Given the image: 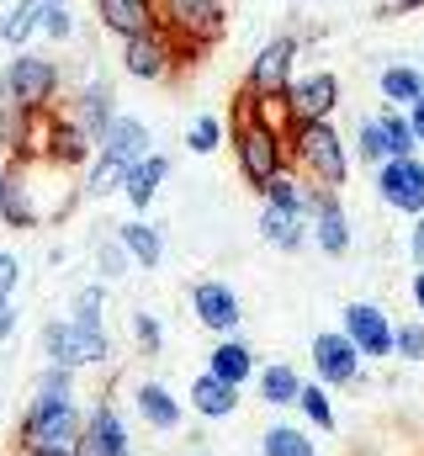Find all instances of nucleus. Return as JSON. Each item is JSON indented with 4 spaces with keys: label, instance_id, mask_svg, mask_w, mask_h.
<instances>
[{
    "label": "nucleus",
    "instance_id": "7c9ffc66",
    "mask_svg": "<svg viewBox=\"0 0 424 456\" xmlns=\"http://www.w3.org/2000/svg\"><path fill=\"white\" fill-rule=\"evenodd\" d=\"M192 409H197L202 419H228V414L239 409V387L223 382V377H212V371H202V377L192 382Z\"/></svg>",
    "mask_w": 424,
    "mask_h": 456
},
{
    "label": "nucleus",
    "instance_id": "412c9836",
    "mask_svg": "<svg viewBox=\"0 0 424 456\" xmlns=\"http://www.w3.org/2000/svg\"><path fill=\"white\" fill-rule=\"evenodd\" d=\"M133 409H138V419H143L149 430H159V436L181 430V398H175L165 382H138V387H133Z\"/></svg>",
    "mask_w": 424,
    "mask_h": 456
},
{
    "label": "nucleus",
    "instance_id": "603ef678",
    "mask_svg": "<svg viewBox=\"0 0 424 456\" xmlns=\"http://www.w3.org/2000/svg\"><path fill=\"white\" fill-rule=\"evenodd\" d=\"M16 5H21V0H16Z\"/></svg>",
    "mask_w": 424,
    "mask_h": 456
},
{
    "label": "nucleus",
    "instance_id": "a18cd8bd",
    "mask_svg": "<svg viewBox=\"0 0 424 456\" xmlns=\"http://www.w3.org/2000/svg\"><path fill=\"white\" fill-rule=\"evenodd\" d=\"M409 260L424 271V213L414 218V228H409Z\"/></svg>",
    "mask_w": 424,
    "mask_h": 456
},
{
    "label": "nucleus",
    "instance_id": "c03bdc74",
    "mask_svg": "<svg viewBox=\"0 0 424 456\" xmlns=\"http://www.w3.org/2000/svg\"><path fill=\"white\" fill-rule=\"evenodd\" d=\"M16 287H21V260L0 249V297H16Z\"/></svg>",
    "mask_w": 424,
    "mask_h": 456
},
{
    "label": "nucleus",
    "instance_id": "37998d69",
    "mask_svg": "<svg viewBox=\"0 0 424 456\" xmlns=\"http://www.w3.org/2000/svg\"><path fill=\"white\" fill-rule=\"evenodd\" d=\"M43 37H53V43H69V37H75V11H69V5H59V11L43 21Z\"/></svg>",
    "mask_w": 424,
    "mask_h": 456
},
{
    "label": "nucleus",
    "instance_id": "ea45409f",
    "mask_svg": "<svg viewBox=\"0 0 424 456\" xmlns=\"http://www.w3.org/2000/svg\"><path fill=\"white\" fill-rule=\"evenodd\" d=\"M96 265H102L106 276H127L133 255H127V249H122V239L111 233V239H102V244H96Z\"/></svg>",
    "mask_w": 424,
    "mask_h": 456
},
{
    "label": "nucleus",
    "instance_id": "c85d7f7f",
    "mask_svg": "<svg viewBox=\"0 0 424 456\" xmlns=\"http://www.w3.org/2000/svg\"><path fill=\"white\" fill-rule=\"evenodd\" d=\"M377 91H382V107H404V112H409L424 96V69L420 64H382Z\"/></svg>",
    "mask_w": 424,
    "mask_h": 456
},
{
    "label": "nucleus",
    "instance_id": "9b49d317",
    "mask_svg": "<svg viewBox=\"0 0 424 456\" xmlns=\"http://www.w3.org/2000/svg\"><path fill=\"white\" fill-rule=\"evenodd\" d=\"M377 197H382V208L420 218V213H424V159H420V154L377 165Z\"/></svg>",
    "mask_w": 424,
    "mask_h": 456
},
{
    "label": "nucleus",
    "instance_id": "f3484780",
    "mask_svg": "<svg viewBox=\"0 0 424 456\" xmlns=\"http://www.w3.org/2000/svg\"><path fill=\"white\" fill-rule=\"evenodd\" d=\"M96 16H102V27L111 37H138V32L165 27L159 0H96Z\"/></svg>",
    "mask_w": 424,
    "mask_h": 456
},
{
    "label": "nucleus",
    "instance_id": "aec40b11",
    "mask_svg": "<svg viewBox=\"0 0 424 456\" xmlns=\"http://www.w3.org/2000/svg\"><path fill=\"white\" fill-rule=\"evenodd\" d=\"M27 159H11V175H5V197H0V224L5 228H37L43 224V208L27 186Z\"/></svg>",
    "mask_w": 424,
    "mask_h": 456
},
{
    "label": "nucleus",
    "instance_id": "ddd939ff",
    "mask_svg": "<svg viewBox=\"0 0 424 456\" xmlns=\"http://www.w3.org/2000/svg\"><path fill=\"white\" fill-rule=\"evenodd\" d=\"M287 112H292V122H329L339 112V75H329V69L298 75L287 86Z\"/></svg>",
    "mask_w": 424,
    "mask_h": 456
},
{
    "label": "nucleus",
    "instance_id": "3c124183",
    "mask_svg": "<svg viewBox=\"0 0 424 456\" xmlns=\"http://www.w3.org/2000/svg\"><path fill=\"white\" fill-rule=\"evenodd\" d=\"M5 175H11V159L0 154V197H5Z\"/></svg>",
    "mask_w": 424,
    "mask_h": 456
},
{
    "label": "nucleus",
    "instance_id": "bb28decb",
    "mask_svg": "<svg viewBox=\"0 0 424 456\" xmlns=\"http://www.w3.org/2000/svg\"><path fill=\"white\" fill-rule=\"evenodd\" d=\"M255 393H260V403H271V409H298V398H303V377H298V366L271 361V366H260Z\"/></svg>",
    "mask_w": 424,
    "mask_h": 456
},
{
    "label": "nucleus",
    "instance_id": "1a4fd4ad",
    "mask_svg": "<svg viewBox=\"0 0 424 456\" xmlns=\"http://www.w3.org/2000/svg\"><path fill=\"white\" fill-rule=\"evenodd\" d=\"M339 330L355 340V350L366 361H387L393 355V340H398V324L377 308V303H345L339 308Z\"/></svg>",
    "mask_w": 424,
    "mask_h": 456
},
{
    "label": "nucleus",
    "instance_id": "7ed1b4c3",
    "mask_svg": "<svg viewBox=\"0 0 424 456\" xmlns=\"http://www.w3.org/2000/svg\"><path fill=\"white\" fill-rule=\"evenodd\" d=\"M59 91H64V69H59V59H48L37 48H16V59L0 69V96L21 102L27 112H53Z\"/></svg>",
    "mask_w": 424,
    "mask_h": 456
},
{
    "label": "nucleus",
    "instance_id": "473e14b6",
    "mask_svg": "<svg viewBox=\"0 0 424 456\" xmlns=\"http://www.w3.org/2000/svg\"><path fill=\"white\" fill-rule=\"evenodd\" d=\"M127 170L133 165H122V159H111L96 149V159L86 165V197H111V191H122L127 186Z\"/></svg>",
    "mask_w": 424,
    "mask_h": 456
},
{
    "label": "nucleus",
    "instance_id": "2eb2a0df",
    "mask_svg": "<svg viewBox=\"0 0 424 456\" xmlns=\"http://www.w3.org/2000/svg\"><path fill=\"white\" fill-rule=\"evenodd\" d=\"M91 133L75 122L69 112H59L53 107V122H48V154H43V165H59V170H86L96 154H91Z\"/></svg>",
    "mask_w": 424,
    "mask_h": 456
},
{
    "label": "nucleus",
    "instance_id": "6e6552de",
    "mask_svg": "<svg viewBox=\"0 0 424 456\" xmlns=\"http://www.w3.org/2000/svg\"><path fill=\"white\" fill-rule=\"evenodd\" d=\"M48 122H53V112H27L21 102L0 96V154L5 159H43L48 154Z\"/></svg>",
    "mask_w": 424,
    "mask_h": 456
},
{
    "label": "nucleus",
    "instance_id": "c9c22d12",
    "mask_svg": "<svg viewBox=\"0 0 424 456\" xmlns=\"http://www.w3.org/2000/svg\"><path fill=\"white\" fill-rule=\"evenodd\" d=\"M298 409H303V419L314 425V430H334L339 419H334V403H329V387L323 382H303V398H298Z\"/></svg>",
    "mask_w": 424,
    "mask_h": 456
},
{
    "label": "nucleus",
    "instance_id": "49530a36",
    "mask_svg": "<svg viewBox=\"0 0 424 456\" xmlns=\"http://www.w3.org/2000/svg\"><path fill=\"white\" fill-rule=\"evenodd\" d=\"M16 319H21V314H16V303H11V297H0V340H11V335H16Z\"/></svg>",
    "mask_w": 424,
    "mask_h": 456
},
{
    "label": "nucleus",
    "instance_id": "c756f323",
    "mask_svg": "<svg viewBox=\"0 0 424 456\" xmlns=\"http://www.w3.org/2000/svg\"><path fill=\"white\" fill-rule=\"evenodd\" d=\"M117 239H122V249L133 255L138 271H154V265L165 260V239H159V228L149 224V218H127V224H117Z\"/></svg>",
    "mask_w": 424,
    "mask_h": 456
},
{
    "label": "nucleus",
    "instance_id": "09e8293b",
    "mask_svg": "<svg viewBox=\"0 0 424 456\" xmlns=\"http://www.w3.org/2000/svg\"><path fill=\"white\" fill-rule=\"evenodd\" d=\"M409 292H414V308L424 314V271H414V287H409Z\"/></svg>",
    "mask_w": 424,
    "mask_h": 456
},
{
    "label": "nucleus",
    "instance_id": "4be33fe9",
    "mask_svg": "<svg viewBox=\"0 0 424 456\" xmlns=\"http://www.w3.org/2000/svg\"><path fill=\"white\" fill-rule=\"evenodd\" d=\"M69 117H75V122H80V127H86V133H91V138L102 143V133L111 127V117H117L111 86H106L102 75H96V80H86V86L75 91V102H69Z\"/></svg>",
    "mask_w": 424,
    "mask_h": 456
},
{
    "label": "nucleus",
    "instance_id": "f8f14e48",
    "mask_svg": "<svg viewBox=\"0 0 424 456\" xmlns=\"http://www.w3.org/2000/svg\"><path fill=\"white\" fill-rule=\"evenodd\" d=\"M122 69L133 80H165L175 69V37L170 27H154V32H138V37H122Z\"/></svg>",
    "mask_w": 424,
    "mask_h": 456
},
{
    "label": "nucleus",
    "instance_id": "4468645a",
    "mask_svg": "<svg viewBox=\"0 0 424 456\" xmlns=\"http://www.w3.org/2000/svg\"><path fill=\"white\" fill-rule=\"evenodd\" d=\"M192 314H197V324H202V330H212L217 340H223V335H233V330L244 324L239 292H233L228 281H212V276L192 287Z\"/></svg>",
    "mask_w": 424,
    "mask_h": 456
},
{
    "label": "nucleus",
    "instance_id": "f03ea898",
    "mask_svg": "<svg viewBox=\"0 0 424 456\" xmlns=\"http://www.w3.org/2000/svg\"><path fill=\"white\" fill-rule=\"evenodd\" d=\"M292 170H303L318 191H345L350 181V143L334 122H292Z\"/></svg>",
    "mask_w": 424,
    "mask_h": 456
},
{
    "label": "nucleus",
    "instance_id": "f704fd0d",
    "mask_svg": "<svg viewBox=\"0 0 424 456\" xmlns=\"http://www.w3.org/2000/svg\"><path fill=\"white\" fill-rule=\"evenodd\" d=\"M228 143V122L217 112H202V117H192V127H186V149L192 154H217Z\"/></svg>",
    "mask_w": 424,
    "mask_h": 456
},
{
    "label": "nucleus",
    "instance_id": "79ce46f5",
    "mask_svg": "<svg viewBox=\"0 0 424 456\" xmlns=\"http://www.w3.org/2000/svg\"><path fill=\"white\" fill-rule=\"evenodd\" d=\"M133 340H138V350H143V355H159V345H165V335H159V319H154V314H133Z\"/></svg>",
    "mask_w": 424,
    "mask_h": 456
},
{
    "label": "nucleus",
    "instance_id": "4c0bfd02",
    "mask_svg": "<svg viewBox=\"0 0 424 456\" xmlns=\"http://www.w3.org/2000/svg\"><path fill=\"white\" fill-rule=\"evenodd\" d=\"M32 393H43V398H75V366L43 361V371H37V387H32Z\"/></svg>",
    "mask_w": 424,
    "mask_h": 456
},
{
    "label": "nucleus",
    "instance_id": "e433bc0d",
    "mask_svg": "<svg viewBox=\"0 0 424 456\" xmlns=\"http://www.w3.org/2000/svg\"><path fill=\"white\" fill-rule=\"evenodd\" d=\"M355 159H366V165H387L393 154H387V138H382V127H377V117H361V127H355Z\"/></svg>",
    "mask_w": 424,
    "mask_h": 456
},
{
    "label": "nucleus",
    "instance_id": "a211bd4d",
    "mask_svg": "<svg viewBox=\"0 0 424 456\" xmlns=\"http://www.w3.org/2000/svg\"><path fill=\"white\" fill-rule=\"evenodd\" d=\"M314 244L329 255V260L350 255V213H345L339 191H318V202H314Z\"/></svg>",
    "mask_w": 424,
    "mask_h": 456
},
{
    "label": "nucleus",
    "instance_id": "8fccbe9b",
    "mask_svg": "<svg viewBox=\"0 0 424 456\" xmlns=\"http://www.w3.org/2000/svg\"><path fill=\"white\" fill-rule=\"evenodd\" d=\"M387 5H393L398 16H409V11H424V0H387Z\"/></svg>",
    "mask_w": 424,
    "mask_h": 456
},
{
    "label": "nucleus",
    "instance_id": "a19ab883",
    "mask_svg": "<svg viewBox=\"0 0 424 456\" xmlns=\"http://www.w3.org/2000/svg\"><path fill=\"white\" fill-rule=\"evenodd\" d=\"M393 355H404V361H424V319H414V324H398Z\"/></svg>",
    "mask_w": 424,
    "mask_h": 456
},
{
    "label": "nucleus",
    "instance_id": "20e7f679",
    "mask_svg": "<svg viewBox=\"0 0 424 456\" xmlns=\"http://www.w3.org/2000/svg\"><path fill=\"white\" fill-rule=\"evenodd\" d=\"M80 436H86V414L75 398L32 393V403L16 425V446H80Z\"/></svg>",
    "mask_w": 424,
    "mask_h": 456
},
{
    "label": "nucleus",
    "instance_id": "9d476101",
    "mask_svg": "<svg viewBox=\"0 0 424 456\" xmlns=\"http://www.w3.org/2000/svg\"><path fill=\"white\" fill-rule=\"evenodd\" d=\"M314 377L323 382V387H355L361 382V350H355V340L345 335V330H323V335H314Z\"/></svg>",
    "mask_w": 424,
    "mask_h": 456
},
{
    "label": "nucleus",
    "instance_id": "58836bf2",
    "mask_svg": "<svg viewBox=\"0 0 424 456\" xmlns=\"http://www.w3.org/2000/svg\"><path fill=\"white\" fill-rule=\"evenodd\" d=\"M102 308H106V287H80L75 303H69V319L86 324V330H102Z\"/></svg>",
    "mask_w": 424,
    "mask_h": 456
},
{
    "label": "nucleus",
    "instance_id": "6ab92c4d",
    "mask_svg": "<svg viewBox=\"0 0 424 456\" xmlns=\"http://www.w3.org/2000/svg\"><path fill=\"white\" fill-rule=\"evenodd\" d=\"M96 149H102V154H111V159H122V165H138V159H149V154H154V133H149V122L117 112Z\"/></svg>",
    "mask_w": 424,
    "mask_h": 456
},
{
    "label": "nucleus",
    "instance_id": "cd10ccee",
    "mask_svg": "<svg viewBox=\"0 0 424 456\" xmlns=\"http://www.w3.org/2000/svg\"><path fill=\"white\" fill-rule=\"evenodd\" d=\"M208 371L212 377H223V382H233V387H244L249 377H260V371H255V350H249L244 340H233V335H223V340L212 345Z\"/></svg>",
    "mask_w": 424,
    "mask_h": 456
},
{
    "label": "nucleus",
    "instance_id": "b1692460",
    "mask_svg": "<svg viewBox=\"0 0 424 456\" xmlns=\"http://www.w3.org/2000/svg\"><path fill=\"white\" fill-rule=\"evenodd\" d=\"M308 233H314V224L303 218V213H287V208H260V239L271 244V249H281V255H298L303 244H308Z\"/></svg>",
    "mask_w": 424,
    "mask_h": 456
},
{
    "label": "nucleus",
    "instance_id": "dca6fc26",
    "mask_svg": "<svg viewBox=\"0 0 424 456\" xmlns=\"http://www.w3.org/2000/svg\"><path fill=\"white\" fill-rule=\"evenodd\" d=\"M80 452L91 456H133V436H127V419L117 414V403H96L86 414V436H80Z\"/></svg>",
    "mask_w": 424,
    "mask_h": 456
},
{
    "label": "nucleus",
    "instance_id": "f257e3e1",
    "mask_svg": "<svg viewBox=\"0 0 424 456\" xmlns=\"http://www.w3.org/2000/svg\"><path fill=\"white\" fill-rule=\"evenodd\" d=\"M228 143H233L239 175H244L255 191H265L281 170H292V138H287V127L265 122V117L255 112V102H249L244 91H239V102H233V127H228Z\"/></svg>",
    "mask_w": 424,
    "mask_h": 456
},
{
    "label": "nucleus",
    "instance_id": "39448f33",
    "mask_svg": "<svg viewBox=\"0 0 424 456\" xmlns=\"http://www.w3.org/2000/svg\"><path fill=\"white\" fill-rule=\"evenodd\" d=\"M159 11L175 37V64H197V53L223 37V0H159Z\"/></svg>",
    "mask_w": 424,
    "mask_h": 456
},
{
    "label": "nucleus",
    "instance_id": "0eeeda50",
    "mask_svg": "<svg viewBox=\"0 0 424 456\" xmlns=\"http://www.w3.org/2000/svg\"><path fill=\"white\" fill-rule=\"evenodd\" d=\"M298 53H303V43H298L292 32L271 37V43L249 59V69H244V91H249V96H287V86L298 80V75H292V69H298Z\"/></svg>",
    "mask_w": 424,
    "mask_h": 456
},
{
    "label": "nucleus",
    "instance_id": "423d86ee",
    "mask_svg": "<svg viewBox=\"0 0 424 456\" xmlns=\"http://www.w3.org/2000/svg\"><path fill=\"white\" fill-rule=\"evenodd\" d=\"M37 350H43V361H59V366H106L111 361V340H106V330H86V324H75V319H48L43 324V335H37Z\"/></svg>",
    "mask_w": 424,
    "mask_h": 456
},
{
    "label": "nucleus",
    "instance_id": "393cba45",
    "mask_svg": "<svg viewBox=\"0 0 424 456\" xmlns=\"http://www.w3.org/2000/svg\"><path fill=\"white\" fill-rule=\"evenodd\" d=\"M271 208H287V213H303L308 224H314V202H318V186L303 175V170H281L265 191H260Z\"/></svg>",
    "mask_w": 424,
    "mask_h": 456
},
{
    "label": "nucleus",
    "instance_id": "72a5a7b5",
    "mask_svg": "<svg viewBox=\"0 0 424 456\" xmlns=\"http://www.w3.org/2000/svg\"><path fill=\"white\" fill-rule=\"evenodd\" d=\"M260 456H318V446L308 441V430H298V425H271L260 436Z\"/></svg>",
    "mask_w": 424,
    "mask_h": 456
},
{
    "label": "nucleus",
    "instance_id": "a878e982",
    "mask_svg": "<svg viewBox=\"0 0 424 456\" xmlns=\"http://www.w3.org/2000/svg\"><path fill=\"white\" fill-rule=\"evenodd\" d=\"M170 181V159L165 154H149V159H138L133 170H127V186H122V197H127V208L133 213H143L154 197H159V186Z\"/></svg>",
    "mask_w": 424,
    "mask_h": 456
},
{
    "label": "nucleus",
    "instance_id": "de8ad7c7",
    "mask_svg": "<svg viewBox=\"0 0 424 456\" xmlns=\"http://www.w3.org/2000/svg\"><path fill=\"white\" fill-rule=\"evenodd\" d=\"M409 122H414V138L424 143V96L414 102V107H409Z\"/></svg>",
    "mask_w": 424,
    "mask_h": 456
},
{
    "label": "nucleus",
    "instance_id": "5701e85b",
    "mask_svg": "<svg viewBox=\"0 0 424 456\" xmlns=\"http://www.w3.org/2000/svg\"><path fill=\"white\" fill-rule=\"evenodd\" d=\"M59 5H69V0H21V5H11L5 21H0V43H5V48H27Z\"/></svg>",
    "mask_w": 424,
    "mask_h": 456
},
{
    "label": "nucleus",
    "instance_id": "2f4dec72",
    "mask_svg": "<svg viewBox=\"0 0 424 456\" xmlns=\"http://www.w3.org/2000/svg\"><path fill=\"white\" fill-rule=\"evenodd\" d=\"M377 127H382V138H387V154H393V159L420 154L414 122H409V112H404V107H382V112H377Z\"/></svg>",
    "mask_w": 424,
    "mask_h": 456
}]
</instances>
